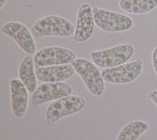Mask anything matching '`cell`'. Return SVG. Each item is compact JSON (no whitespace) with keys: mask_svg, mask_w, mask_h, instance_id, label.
<instances>
[{"mask_svg":"<svg viewBox=\"0 0 157 140\" xmlns=\"http://www.w3.org/2000/svg\"><path fill=\"white\" fill-rule=\"evenodd\" d=\"M74 31V26L66 18L48 15L35 22L31 27V33L35 38L49 36L67 37L72 35Z\"/></svg>","mask_w":157,"mask_h":140,"instance_id":"obj_1","label":"cell"},{"mask_svg":"<svg viewBox=\"0 0 157 140\" xmlns=\"http://www.w3.org/2000/svg\"><path fill=\"white\" fill-rule=\"evenodd\" d=\"M134 49L130 44L118 45L109 49L93 51L90 57L97 66L109 68L125 63L132 56Z\"/></svg>","mask_w":157,"mask_h":140,"instance_id":"obj_2","label":"cell"},{"mask_svg":"<svg viewBox=\"0 0 157 140\" xmlns=\"http://www.w3.org/2000/svg\"><path fill=\"white\" fill-rule=\"evenodd\" d=\"M85 105V99L77 95H69L55 100L46 109V122L48 125L52 126L61 118L79 112Z\"/></svg>","mask_w":157,"mask_h":140,"instance_id":"obj_3","label":"cell"},{"mask_svg":"<svg viewBox=\"0 0 157 140\" xmlns=\"http://www.w3.org/2000/svg\"><path fill=\"white\" fill-rule=\"evenodd\" d=\"M92 10L96 25L104 31H125L133 26L132 20L128 15L97 7H94Z\"/></svg>","mask_w":157,"mask_h":140,"instance_id":"obj_4","label":"cell"},{"mask_svg":"<svg viewBox=\"0 0 157 140\" xmlns=\"http://www.w3.org/2000/svg\"><path fill=\"white\" fill-rule=\"evenodd\" d=\"M71 64L89 91L96 96L102 95L104 90V80L97 67L89 60L82 58L75 59Z\"/></svg>","mask_w":157,"mask_h":140,"instance_id":"obj_5","label":"cell"},{"mask_svg":"<svg viewBox=\"0 0 157 140\" xmlns=\"http://www.w3.org/2000/svg\"><path fill=\"white\" fill-rule=\"evenodd\" d=\"M76 58L75 53L66 48L49 46L38 50L33 57L35 68L72 63Z\"/></svg>","mask_w":157,"mask_h":140,"instance_id":"obj_6","label":"cell"},{"mask_svg":"<svg viewBox=\"0 0 157 140\" xmlns=\"http://www.w3.org/2000/svg\"><path fill=\"white\" fill-rule=\"evenodd\" d=\"M142 62L140 59L101 71L104 81L115 84H124L132 82L140 75Z\"/></svg>","mask_w":157,"mask_h":140,"instance_id":"obj_7","label":"cell"},{"mask_svg":"<svg viewBox=\"0 0 157 140\" xmlns=\"http://www.w3.org/2000/svg\"><path fill=\"white\" fill-rule=\"evenodd\" d=\"M72 92L70 85L63 82H44L37 86L31 95V101L37 106L50 101L69 96Z\"/></svg>","mask_w":157,"mask_h":140,"instance_id":"obj_8","label":"cell"},{"mask_svg":"<svg viewBox=\"0 0 157 140\" xmlns=\"http://www.w3.org/2000/svg\"><path fill=\"white\" fill-rule=\"evenodd\" d=\"M1 33L13 39L26 53L33 55L36 52V45L33 36L29 29L21 23L10 21L4 24Z\"/></svg>","mask_w":157,"mask_h":140,"instance_id":"obj_9","label":"cell"},{"mask_svg":"<svg viewBox=\"0 0 157 140\" xmlns=\"http://www.w3.org/2000/svg\"><path fill=\"white\" fill-rule=\"evenodd\" d=\"M94 24L92 9L88 4H83L77 12L74 41L82 42L89 39L93 32Z\"/></svg>","mask_w":157,"mask_h":140,"instance_id":"obj_10","label":"cell"},{"mask_svg":"<svg viewBox=\"0 0 157 140\" xmlns=\"http://www.w3.org/2000/svg\"><path fill=\"white\" fill-rule=\"evenodd\" d=\"M37 79L43 82H58L71 77L75 70L70 64L35 68Z\"/></svg>","mask_w":157,"mask_h":140,"instance_id":"obj_11","label":"cell"},{"mask_svg":"<svg viewBox=\"0 0 157 140\" xmlns=\"http://www.w3.org/2000/svg\"><path fill=\"white\" fill-rule=\"evenodd\" d=\"M10 91L13 113L17 117H21L27 109L28 90L20 80L13 79L10 82Z\"/></svg>","mask_w":157,"mask_h":140,"instance_id":"obj_12","label":"cell"},{"mask_svg":"<svg viewBox=\"0 0 157 140\" xmlns=\"http://www.w3.org/2000/svg\"><path fill=\"white\" fill-rule=\"evenodd\" d=\"M34 68V59L29 56H26L22 59L18 68L20 80L25 85L28 91L32 93L37 87Z\"/></svg>","mask_w":157,"mask_h":140,"instance_id":"obj_13","label":"cell"},{"mask_svg":"<svg viewBox=\"0 0 157 140\" xmlns=\"http://www.w3.org/2000/svg\"><path fill=\"white\" fill-rule=\"evenodd\" d=\"M118 4L126 12L142 14L154 9L157 6V0H120Z\"/></svg>","mask_w":157,"mask_h":140,"instance_id":"obj_14","label":"cell"},{"mask_svg":"<svg viewBox=\"0 0 157 140\" xmlns=\"http://www.w3.org/2000/svg\"><path fill=\"white\" fill-rule=\"evenodd\" d=\"M150 128L148 123L135 120L126 125L120 131L116 140H137L144 133Z\"/></svg>","mask_w":157,"mask_h":140,"instance_id":"obj_15","label":"cell"},{"mask_svg":"<svg viewBox=\"0 0 157 140\" xmlns=\"http://www.w3.org/2000/svg\"><path fill=\"white\" fill-rule=\"evenodd\" d=\"M151 60H152V64H153L154 71L157 75V47H155L153 50L152 55H151Z\"/></svg>","mask_w":157,"mask_h":140,"instance_id":"obj_16","label":"cell"},{"mask_svg":"<svg viewBox=\"0 0 157 140\" xmlns=\"http://www.w3.org/2000/svg\"><path fill=\"white\" fill-rule=\"evenodd\" d=\"M148 98L151 100L157 106V90L150 91L148 95Z\"/></svg>","mask_w":157,"mask_h":140,"instance_id":"obj_17","label":"cell"},{"mask_svg":"<svg viewBox=\"0 0 157 140\" xmlns=\"http://www.w3.org/2000/svg\"><path fill=\"white\" fill-rule=\"evenodd\" d=\"M7 0H0V8H2V6L5 4Z\"/></svg>","mask_w":157,"mask_h":140,"instance_id":"obj_18","label":"cell"}]
</instances>
